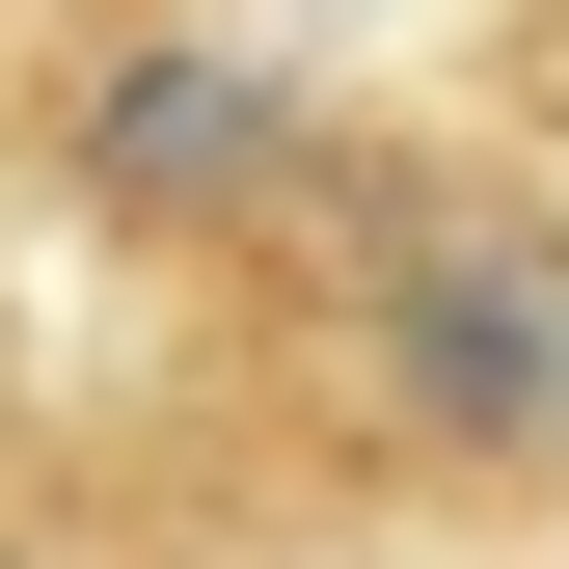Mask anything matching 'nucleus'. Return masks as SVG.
Segmentation results:
<instances>
[{
  "label": "nucleus",
  "instance_id": "obj_1",
  "mask_svg": "<svg viewBox=\"0 0 569 569\" xmlns=\"http://www.w3.org/2000/svg\"><path fill=\"white\" fill-rule=\"evenodd\" d=\"M380 352H407L435 435H516V407L569 380V299H542V244H435V271L380 299Z\"/></svg>",
  "mask_w": 569,
  "mask_h": 569
},
{
  "label": "nucleus",
  "instance_id": "obj_2",
  "mask_svg": "<svg viewBox=\"0 0 569 569\" xmlns=\"http://www.w3.org/2000/svg\"><path fill=\"white\" fill-rule=\"evenodd\" d=\"M271 136H299V109H271L244 54H109V82H82V163L163 190V218H190V190H271Z\"/></svg>",
  "mask_w": 569,
  "mask_h": 569
}]
</instances>
